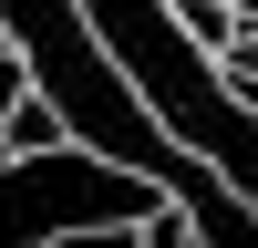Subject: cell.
Masks as SVG:
<instances>
[{
  "label": "cell",
  "mask_w": 258,
  "mask_h": 248,
  "mask_svg": "<svg viewBox=\"0 0 258 248\" xmlns=\"http://www.w3.org/2000/svg\"><path fill=\"white\" fill-rule=\"evenodd\" d=\"M217 73H227V83H258V21H248V31L227 21V41H217Z\"/></svg>",
  "instance_id": "3"
},
{
  "label": "cell",
  "mask_w": 258,
  "mask_h": 248,
  "mask_svg": "<svg viewBox=\"0 0 258 248\" xmlns=\"http://www.w3.org/2000/svg\"><path fill=\"white\" fill-rule=\"evenodd\" d=\"M31 93V73H21V52H11V31H0V155H11V103Z\"/></svg>",
  "instance_id": "4"
},
{
  "label": "cell",
  "mask_w": 258,
  "mask_h": 248,
  "mask_svg": "<svg viewBox=\"0 0 258 248\" xmlns=\"http://www.w3.org/2000/svg\"><path fill=\"white\" fill-rule=\"evenodd\" d=\"M227 11H248V21H258V0H227Z\"/></svg>",
  "instance_id": "5"
},
{
  "label": "cell",
  "mask_w": 258,
  "mask_h": 248,
  "mask_svg": "<svg viewBox=\"0 0 258 248\" xmlns=\"http://www.w3.org/2000/svg\"><path fill=\"white\" fill-rule=\"evenodd\" d=\"M52 135H62V114H52L41 93H21V103H11V145H52Z\"/></svg>",
  "instance_id": "2"
},
{
  "label": "cell",
  "mask_w": 258,
  "mask_h": 248,
  "mask_svg": "<svg viewBox=\"0 0 258 248\" xmlns=\"http://www.w3.org/2000/svg\"><path fill=\"white\" fill-rule=\"evenodd\" d=\"M145 207H165V186L145 165L103 155V145H83V135L11 145L0 155V248H31V238H124Z\"/></svg>",
  "instance_id": "1"
}]
</instances>
